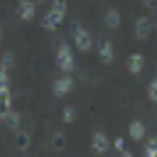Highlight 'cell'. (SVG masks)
I'll return each mask as SVG.
<instances>
[{
    "label": "cell",
    "mask_w": 157,
    "mask_h": 157,
    "mask_svg": "<svg viewBox=\"0 0 157 157\" xmlns=\"http://www.w3.org/2000/svg\"><path fill=\"white\" fill-rule=\"evenodd\" d=\"M147 98H150L152 103H157V78L150 81V86H147Z\"/></svg>",
    "instance_id": "d6986e66"
},
{
    "label": "cell",
    "mask_w": 157,
    "mask_h": 157,
    "mask_svg": "<svg viewBox=\"0 0 157 157\" xmlns=\"http://www.w3.org/2000/svg\"><path fill=\"white\" fill-rule=\"evenodd\" d=\"M91 150H93L96 155H105V152L110 150V140L105 137V132L96 130V132L91 135Z\"/></svg>",
    "instance_id": "5b68a950"
},
{
    "label": "cell",
    "mask_w": 157,
    "mask_h": 157,
    "mask_svg": "<svg viewBox=\"0 0 157 157\" xmlns=\"http://www.w3.org/2000/svg\"><path fill=\"white\" fill-rule=\"evenodd\" d=\"M10 86V71L0 64V88H7Z\"/></svg>",
    "instance_id": "ac0fdd59"
},
{
    "label": "cell",
    "mask_w": 157,
    "mask_h": 157,
    "mask_svg": "<svg viewBox=\"0 0 157 157\" xmlns=\"http://www.w3.org/2000/svg\"><path fill=\"white\" fill-rule=\"evenodd\" d=\"M17 15L25 22L34 20V15H37V0H17Z\"/></svg>",
    "instance_id": "8992f818"
},
{
    "label": "cell",
    "mask_w": 157,
    "mask_h": 157,
    "mask_svg": "<svg viewBox=\"0 0 157 157\" xmlns=\"http://www.w3.org/2000/svg\"><path fill=\"white\" fill-rule=\"evenodd\" d=\"M2 123H5V125H7L10 130H20V123H22V120H20V113L10 110V113H7L5 118H2Z\"/></svg>",
    "instance_id": "5bb4252c"
},
{
    "label": "cell",
    "mask_w": 157,
    "mask_h": 157,
    "mask_svg": "<svg viewBox=\"0 0 157 157\" xmlns=\"http://www.w3.org/2000/svg\"><path fill=\"white\" fill-rule=\"evenodd\" d=\"M145 157H157V137H145Z\"/></svg>",
    "instance_id": "2e32d148"
},
{
    "label": "cell",
    "mask_w": 157,
    "mask_h": 157,
    "mask_svg": "<svg viewBox=\"0 0 157 157\" xmlns=\"http://www.w3.org/2000/svg\"><path fill=\"white\" fill-rule=\"evenodd\" d=\"M71 34H74V44H76L78 52H91V47H93V37H91V32H88L86 27L74 25V27H71Z\"/></svg>",
    "instance_id": "7a4b0ae2"
},
{
    "label": "cell",
    "mask_w": 157,
    "mask_h": 157,
    "mask_svg": "<svg viewBox=\"0 0 157 157\" xmlns=\"http://www.w3.org/2000/svg\"><path fill=\"white\" fill-rule=\"evenodd\" d=\"M0 37H2V29H0Z\"/></svg>",
    "instance_id": "603a6c76"
},
{
    "label": "cell",
    "mask_w": 157,
    "mask_h": 157,
    "mask_svg": "<svg viewBox=\"0 0 157 157\" xmlns=\"http://www.w3.org/2000/svg\"><path fill=\"white\" fill-rule=\"evenodd\" d=\"M120 157H135V155H132V152H128V150H123V152H120Z\"/></svg>",
    "instance_id": "7402d4cb"
},
{
    "label": "cell",
    "mask_w": 157,
    "mask_h": 157,
    "mask_svg": "<svg viewBox=\"0 0 157 157\" xmlns=\"http://www.w3.org/2000/svg\"><path fill=\"white\" fill-rule=\"evenodd\" d=\"M66 147V137H64V132H54L52 135V150L54 152H61Z\"/></svg>",
    "instance_id": "9a60e30c"
},
{
    "label": "cell",
    "mask_w": 157,
    "mask_h": 157,
    "mask_svg": "<svg viewBox=\"0 0 157 157\" xmlns=\"http://www.w3.org/2000/svg\"><path fill=\"white\" fill-rule=\"evenodd\" d=\"M152 32V20L150 17H137L135 20V37L137 39H147Z\"/></svg>",
    "instance_id": "52a82bcc"
},
{
    "label": "cell",
    "mask_w": 157,
    "mask_h": 157,
    "mask_svg": "<svg viewBox=\"0 0 157 157\" xmlns=\"http://www.w3.org/2000/svg\"><path fill=\"white\" fill-rule=\"evenodd\" d=\"M56 66H59L64 74H71V71L76 69L74 52H71V47H69V44H61V47L56 49Z\"/></svg>",
    "instance_id": "3957f363"
},
{
    "label": "cell",
    "mask_w": 157,
    "mask_h": 157,
    "mask_svg": "<svg viewBox=\"0 0 157 157\" xmlns=\"http://www.w3.org/2000/svg\"><path fill=\"white\" fill-rule=\"evenodd\" d=\"M64 17H66V2H64V0H54L52 7L47 10L44 20H42V27L52 32V29H56V27L64 22Z\"/></svg>",
    "instance_id": "6da1fadb"
},
{
    "label": "cell",
    "mask_w": 157,
    "mask_h": 157,
    "mask_svg": "<svg viewBox=\"0 0 157 157\" xmlns=\"http://www.w3.org/2000/svg\"><path fill=\"white\" fill-rule=\"evenodd\" d=\"M105 27H108V29H118V27H120V12H118L115 7H110V10L105 12Z\"/></svg>",
    "instance_id": "4fadbf2b"
},
{
    "label": "cell",
    "mask_w": 157,
    "mask_h": 157,
    "mask_svg": "<svg viewBox=\"0 0 157 157\" xmlns=\"http://www.w3.org/2000/svg\"><path fill=\"white\" fill-rule=\"evenodd\" d=\"M0 64H2V66H5L7 71H10V69L15 66V56H12V52H5V54H2V61H0Z\"/></svg>",
    "instance_id": "ffe728a7"
},
{
    "label": "cell",
    "mask_w": 157,
    "mask_h": 157,
    "mask_svg": "<svg viewBox=\"0 0 157 157\" xmlns=\"http://www.w3.org/2000/svg\"><path fill=\"white\" fill-rule=\"evenodd\" d=\"M113 147H115L118 152H123V150H125V140H123V137H113Z\"/></svg>",
    "instance_id": "44dd1931"
},
{
    "label": "cell",
    "mask_w": 157,
    "mask_h": 157,
    "mask_svg": "<svg viewBox=\"0 0 157 157\" xmlns=\"http://www.w3.org/2000/svg\"><path fill=\"white\" fill-rule=\"evenodd\" d=\"M12 110V93H10V86L7 88H0V120Z\"/></svg>",
    "instance_id": "ba28073f"
},
{
    "label": "cell",
    "mask_w": 157,
    "mask_h": 157,
    "mask_svg": "<svg viewBox=\"0 0 157 157\" xmlns=\"http://www.w3.org/2000/svg\"><path fill=\"white\" fill-rule=\"evenodd\" d=\"M128 135L135 142H145V125H142V120H132L128 125Z\"/></svg>",
    "instance_id": "30bf717a"
},
{
    "label": "cell",
    "mask_w": 157,
    "mask_h": 157,
    "mask_svg": "<svg viewBox=\"0 0 157 157\" xmlns=\"http://www.w3.org/2000/svg\"><path fill=\"white\" fill-rule=\"evenodd\" d=\"M98 56H101L103 64L113 61V44H110V39H101L98 42Z\"/></svg>",
    "instance_id": "7c38bea8"
},
{
    "label": "cell",
    "mask_w": 157,
    "mask_h": 157,
    "mask_svg": "<svg viewBox=\"0 0 157 157\" xmlns=\"http://www.w3.org/2000/svg\"><path fill=\"white\" fill-rule=\"evenodd\" d=\"M39 2H42V0H39Z\"/></svg>",
    "instance_id": "cb8c5ba5"
},
{
    "label": "cell",
    "mask_w": 157,
    "mask_h": 157,
    "mask_svg": "<svg viewBox=\"0 0 157 157\" xmlns=\"http://www.w3.org/2000/svg\"><path fill=\"white\" fill-rule=\"evenodd\" d=\"M61 120H64V123H74V120H76V108H74V105H66L64 113H61Z\"/></svg>",
    "instance_id": "e0dca14e"
},
{
    "label": "cell",
    "mask_w": 157,
    "mask_h": 157,
    "mask_svg": "<svg viewBox=\"0 0 157 157\" xmlns=\"http://www.w3.org/2000/svg\"><path fill=\"white\" fill-rule=\"evenodd\" d=\"M15 145H17V150L20 152H27L29 150V145H32V135L27 132V130H15Z\"/></svg>",
    "instance_id": "8fae6325"
},
{
    "label": "cell",
    "mask_w": 157,
    "mask_h": 157,
    "mask_svg": "<svg viewBox=\"0 0 157 157\" xmlns=\"http://www.w3.org/2000/svg\"><path fill=\"white\" fill-rule=\"evenodd\" d=\"M142 66H145V56L137 54V52H132V54L128 56V71H130L132 76H137V74L142 71Z\"/></svg>",
    "instance_id": "9c48e42d"
},
{
    "label": "cell",
    "mask_w": 157,
    "mask_h": 157,
    "mask_svg": "<svg viewBox=\"0 0 157 157\" xmlns=\"http://www.w3.org/2000/svg\"><path fill=\"white\" fill-rule=\"evenodd\" d=\"M71 88H74V78H71V74H64V76H59V78L54 81L52 93H54L56 98H64V96L71 93Z\"/></svg>",
    "instance_id": "277c9868"
}]
</instances>
